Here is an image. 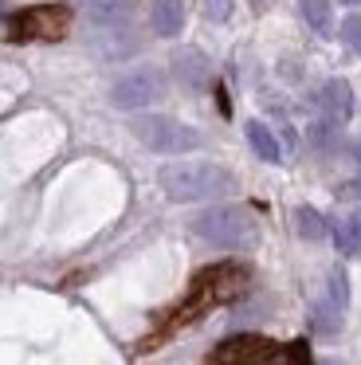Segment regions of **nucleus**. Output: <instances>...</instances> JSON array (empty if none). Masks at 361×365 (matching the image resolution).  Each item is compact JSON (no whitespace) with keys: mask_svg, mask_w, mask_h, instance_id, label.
I'll return each mask as SVG.
<instances>
[{"mask_svg":"<svg viewBox=\"0 0 361 365\" xmlns=\"http://www.w3.org/2000/svg\"><path fill=\"white\" fill-rule=\"evenodd\" d=\"M243 291H248V271H243L240 263H216V267L200 271V275L193 279V287H188V294L180 299V307L169 310L165 326L146 341V349L153 346V341H161L165 334H177L180 326H188V322H196V318H204L212 307H220V302L240 299Z\"/></svg>","mask_w":361,"mask_h":365,"instance_id":"f257e3e1","label":"nucleus"},{"mask_svg":"<svg viewBox=\"0 0 361 365\" xmlns=\"http://www.w3.org/2000/svg\"><path fill=\"white\" fill-rule=\"evenodd\" d=\"M157 185L169 200H216V197H228L235 189V177L228 173L224 165L216 161H177V165H165L157 173Z\"/></svg>","mask_w":361,"mask_h":365,"instance_id":"f03ea898","label":"nucleus"},{"mask_svg":"<svg viewBox=\"0 0 361 365\" xmlns=\"http://www.w3.org/2000/svg\"><path fill=\"white\" fill-rule=\"evenodd\" d=\"M193 232L200 240H208L212 247L240 252V247L255 244V216L240 205H216V208H204V212L196 216Z\"/></svg>","mask_w":361,"mask_h":365,"instance_id":"7ed1b4c3","label":"nucleus"},{"mask_svg":"<svg viewBox=\"0 0 361 365\" xmlns=\"http://www.w3.org/2000/svg\"><path fill=\"white\" fill-rule=\"evenodd\" d=\"M130 134L138 138L146 150L153 153H188L200 145V134H196L193 126H185V122L177 118H165V114H138V118L130 122Z\"/></svg>","mask_w":361,"mask_h":365,"instance_id":"20e7f679","label":"nucleus"},{"mask_svg":"<svg viewBox=\"0 0 361 365\" xmlns=\"http://www.w3.org/2000/svg\"><path fill=\"white\" fill-rule=\"evenodd\" d=\"M71 28V4H36V9H24L16 16H8V36L16 43H51L63 40Z\"/></svg>","mask_w":361,"mask_h":365,"instance_id":"39448f33","label":"nucleus"},{"mask_svg":"<svg viewBox=\"0 0 361 365\" xmlns=\"http://www.w3.org/2000/svg\"><path fill=\"white\" fill-rule=\"evenodd\" d=\"M204 365H287V346L259 338V334H235L220 341Z\"/></svg>","mask_w":361,"mask_h":365,"instance_id":"423d86ee","label":"nucleus"},{"mask_svg":"<svg viewBox=\"0 0 361 365\" xmlns=\"http://www.w3.org/2000/svg\"><path fill=\"white\" fill-rule=\"evenodd\" d=\"M165 91V79L157 71H149V67H141V71H130L122 75V79L110 87V103L118 106V110H141V106L157 103Z\"/></svg>","mask_w":361,"mask_h":365,"instance_id":"0eeeda50","label":"nucleus"},{"mask_svg":"<svg viewBox=\"0 0 361 365\" xmlns=\"http://www.w3.org/2000/svg\"><path fill=\"white\" fill-rule=\"evenodd\" d=\"M318 106H322V114H326L330 122H350V114H353V91H350V83L345 79H330L326 87L318 91Z\"/></svg>","mask_w":361,"mask_h":365,"instance_id":"6e6552de","label":"nucleus"},{"mask_svg":"<svg viewBox=\"0 0 361 365\" xmlns=\"http://www.w3.org/2000/svg\"><path fill=\"white\" fill-rule=\"evenodd\" d=\"M149 16H153V32L173 40L185 28V0H153V12Z\"/></svg>","mask_w":361,"mask_h":365,"instance_id":"1a4fd4ad","label":"nucleus"},{"mask_svg":"<svg viewBox=\"0 0 361 365\" xmlns=\"http://www.w3.org/2000/svg\"><path fill=\"white\" fill-rule=\"evenodd\" d=\"M177 79L185 83L188 91H200L208 83V63H204L200 51H180L177 56Z\"/></svg>","mask_w":361,"mask_h":365,"instance_id":"9d476101","label":"nucleus"},{"mask_svg":"<svg viewBox=\"0 0 361 365\" xmlns=\"http://www.w3.org/2000/svg\"><path fill=\"white\" fill-rule=\"evenodd\" d=\"M83 9L91 12L94 24H126V16H130V0H83Z\"/></svg>","mask_w":361,"mask_h":365,"instance_id":"9b49d317","label":"nucleus"},{"mask_svg":"<svg viewBox=\"0 0 361 365\" xmlns=\"http://www.w3.org/2000/svg\"><path fill=\"white\" fill-rule=\"evenodd\" d=\"M243 134H248V145L255 150V158H263V161H279V138L271 134V126H263V122H248L243 126Z\"/></svg>","mask_w":361,"mask_h":365,"instance_id":"f8f14e48","label":"nucleus"},{"mask_svg":"<svg viewBox=\"0 0 361 365\" xmlns=\"http://www.w3.org/2000/svg\"><path fill=\"white\" fill-rule=\"evenodd\" d=\"M295 228H298L302 240H326L330 236V220L318 212V208H310V205L295 208Z\"/></svg>","mask_w":361,"mask_h":365,"instance_id":"ddd939ff","label":"nucleus"},{"mask_svg":"<svg viewBox=\"0 0 361 365\" xmlns=\"http://www.w3.org/2000/svg\"><path fill=\"white\" fill-rule=\"evenodd\" d=\"M330 232H334V244H337V252H342V255H361V212L337 220Z\"/></svg>","mask_w":361,"mask_h":365,"instance_id":"4468645a","label":"nucleus"},{"mask_svg":"<svg viewBox=\"0 0 361 365\" xmlns=\"http://www.w3.org/2000/svg\"><path fill=\"white\" fill-rule=\"evenodd\" d=\"M310 330H314V334H326V338H334V334L342 330V310H337L330 299H318V302L310 307Z\"/></svg>","mask_w":361,"mask_h":365,"instance_id":"2eb2a0df","label":"nucleus"},{"mask_svg":"<svg viewBox=\"0 0 361 365\" xmlns=\"http://www.w3.org/2000/svg\"><path fill=\"white\" fill-rule=\"evenodd\" d=\"M298 9H302V20L314 28L318 36L330 32V24H334V12H330V0H298Z\"/></svg>","mask_w":361,"mask_h":365,"instance_id":"dca6fc26","label":"nucleus"},{"mask_svg":"<svg viewBox=\"0 0 361 365\" xmlns=\"http://www.w3.org/2000/svg\"><path fill=\"white\" fill-rule=\"evenodd\" d=\"M337 138H342V126H337V122H330V118H318L310 126V145H314V150H334Z\"/></svg>","mask_w":361,"mask_h":365,"instance_id":"f3484780","label":"nucleus"},{"mask_svg":"<svg viewBox=\"0 0 361 365\" xmlns=\"http://www.w3.org/2000/svg\"><path fill=\"white\" fill-rule=\"evenodd\" d=\"M326 299L334 302L337 310H345V302H350V279H345L342 267L330 271V283H326Z\"/></svg>","mask_w":361,"mask_h":365,"instance_id":"a211bd4d","label":"nucleus"},{"mask_svg":"<svg viewBox=\"0 0 361 365\" xmlns=\"http://www.w3.org/2000/svg\"><path fill=\"white\" fill-rule=\"evenodd\" d=\"M342 40L350 51H357L361 56V16H345L342 20Z\"/></svg>","mask_w":361,"mask_h":365,"instance_id":"6ab92c4d","label":"nucleus"},{"mask_svg":"<svg viewBox=\"0 0 361 365\" xmlns=\"http://www.w3.org/2000/svg\"><path fill=\"white\" fill-rule=\"evenodd\" d=\"M287 365H314L306 341H287Z\"/></svg>","mask_w":361,"mask_h":365,"instance_id":"aec40b11","label":"nucleus"},{"mask_svg":"<svg viewBox=\"0 0 361 365\" xmlns=\"http://www.w3.org/2000/svg\"><path fill=\"white\" fill-rule=\"evenodd\" d=\"M208 12H212V16H228V0H212Z\"/></svg>","mask_w":361,"mask_h":365,"instance_id":"412c9836","label":"nucleus"},{"mask_svg":"<svg viewBox=\"0 0 361 365\" xmlns=\"http://www.w3.org/2000/svg\"><path fill=\"white\" fill-rule=\"evenodd\" d=\"M353 158H357V165H361V138L353 142Z\"/></svg>","mask_w":361,"mask_h":365,"instance_id":"4be33fe9","label":"nucleus"},{"mask_svg":"<svg viewBox=\"0 0 361 365\" xmlns=\"http://www.w3.org/2000/svg\"><path fill=\"white\" fill-rule=\"evenodd\" d=\"M326 365H342V361H326Z\"/></svg>","mask_w":361,"mask_h":365,"instance_id":"5701e85b","label":"nucleus"},{"mask_svg":"<svg viewBox=\"0 0 361 365\" xmlns=\"http://www.w3.org/2000/svg\"><path fill=\"white\" fill-rule=\"evenodd\" d=\"M345 4H357V0H345Z\"/></svg>","mask_w":361,"mask_h":365,"instance_id":"b1692460","label":"nucleus"}]
</instances>
